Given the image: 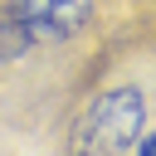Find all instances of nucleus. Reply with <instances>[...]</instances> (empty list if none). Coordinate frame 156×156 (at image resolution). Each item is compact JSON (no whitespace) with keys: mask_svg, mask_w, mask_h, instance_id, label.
<instances>
[{"mask_svg":"<svg viewBox=\"0 0 156 156\" xmlns=\"http://www.w3.org/2000/svg\"><path fill=\"white\" fill-rule=\"evenodd\" d=\"M146 132V98L136 83L102 88L68 127V156H127Z\"/></svg>","mask_w":156,"mask_h":156,"instance_id":"f257e3e1","label":"nucleus"},{"mask_svg":"<svg viewBox=\"0 0 156 156\" xmlns=\"http://www.w3.org/2000/svg\"><path fill=\"white\" fill-rule=\"evenodd\" d=\"M93 5L98 0H10L29 39H73L93 20Z\"/></svg>","mask_w":156,"mask_h":156,"instance_id":"f03ea898","label":"nucleus"},{"mask_svg":"<svg viewBox=\"0 0 156 156\" xmlns=\"http://www.w3.org/2000/svg\"><path fill=\"white\" fill-rule=\"evenodd\" d=\"M132 151H136V156H156V127H151V132H141Z\"/></svg>","mask_w":156,"mask_h":156,"instance_id":"7ed1b4c3","label":"nucleus"}]
</instances>
